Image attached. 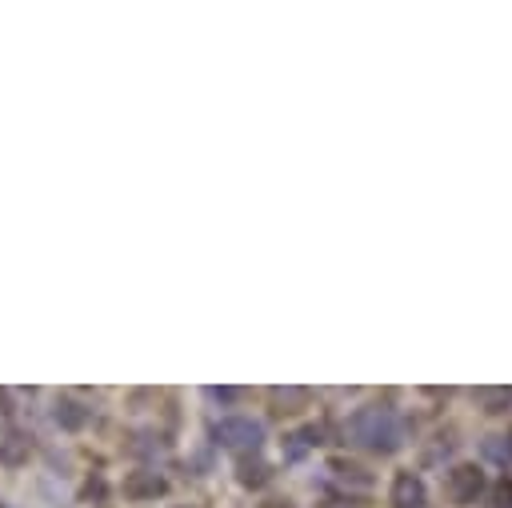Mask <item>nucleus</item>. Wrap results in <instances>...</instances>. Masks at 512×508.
I'll use <instances>...</instances> for the list:
<instances>
[{
    "instance_id": "8",
    "label": "nucleus",
    "mask_w": 512,
    "mask_h": 508,
    "mask_svg": "<svg viewBox=\"0 0 512 508\" xmlns=\"http://www.w3.org/2000/svg\"><path fill=\"white\" fill-rule=\"evenodd\" d=\"M236 480H240L244 488H264V484L272 480V468H268L260 456H240V464H236Z\"/></svg>"
},
{
    "instance_id": "17",
    "label": "nucleus",
    "mask_w": 512,
    "mask_h": 508,
    "mask_svg": "<svg viewBox=\"0 0 512 508\" xmlns=\"http://www.w3.org/2000/svg\"><path fill=\"white\" fill-rule=\"evenodd\" d=\"M504 440H508V456H512V432H508V436H504Z\"/></svg>"
},
{
    "instance_id": "7",
    "label": "nucleus",
    "mask_w": 512,
    "mask_h": 508,
    "mask_svg": "<svg viewBox=\"0 0 512 508\" xmlns=\"http://www.w3.org/2000/svg\"><path fill=\"white\" fill-rule=\"evenodd\" d=\"M28 456H32V440L24 432H8L0 440V464L4 468H20V464H28Z\"/></svg>"
},
{
    "instance_id": "15",
    "label": "nucleus",
    "mask_w": 512,
    "mask_h": 508,
    "mask_svg": "<svg viewBox=\"0 0 512 508\" xmlns=\"http://www.w3.org/2000/svg\"><path fill=\"white\" fill-rule=\"evenodd\" d=\"M80 496H84V500H92V496L100 500V496H104V480H100V476H92V480L84 484V492H80Z\"/></svg>"
},
{
    "instance_id": "2",
    "label": "nucleus",
    "mask_w": 512,
    "mask_h": 508,
    "mask_svg": "<svg viewBox=\"0 0 512 508\" xmlns=\"http://www.w3.org/2000/svg\"><path fill=\"white\" fill-rule=\"evenodd\" d=\"M212 440L224 448V452H236V456H256L264 448V424L252 420V416H220L212 424Z\"/></svg>"
},
{
    "instance_id": "6",
    "label": "nucleus",
    "mask_w": 512,
    "mask_h": 508,
    "mask_svg": "<svg viewBox=\"0 0 512 508\" xmlns=\"http://www.w3.org/2000/svg\"><path fill=\"white\" fill-rule=\"evenodd\" d=\"M52 420H56L64 432H80V428L92 420V408L80 404V400H72V396H60L56 408H52Z\"/></svg>"
},
{
    "instance_id": "5",
    "label": "nucleus",
    "mask_w": 512,
    "mask_h": 508,
    "mask_svg": "<svg viewBox=\"0 0 512 508\" xmlns=\"http://www.w3.org/2000/svg\"><path fill=\"white\" fill-rule=\"evenodd\" d=\"M388 504L392 508H428V488L420 480V472L404 468L392 476V488H388Z\"/></svg>"
},
{
    "instance_id": "1",
    "label": "nucleus",
    "mask_w": 512,
    "mask_h": 508,
    "mask_svg": "<svg viewBox=\"0 0 512 508\" xmlns=\"http://www.w3.org/2000/svg\"><path fill=\"white\" fill-rule=\"evenodd\" d=\"M344 436L348 444L364 448V452H376V456H392L404 448V416L392 408V404H360L348 424H344Z\"/></svg>"
},
{
    "instance_id": "14",
    "label": "nucleus",
    "mask_w": 512,
    "mask_h": 508,
    "mask_svg": "<svg viewBox=\"0 0 512 508\" xmlns=\"http://www.w3.org/2000/svg\"><path fill=\"white\" fill-rule=\"evenodd\" d=\"M208 392V400H216V404H232L236 396H240V388H204Z\"/></svg>"
},
{
    "instance_id": "11",
    "label": "nucleus",
    "mask_w": 512,
    "mask_h": 508,
    "mask_svg": "<svg viewBox=\"0 0 512 508\" xmlns=\"http://www.w3.org/2000/svg\"><path fill=\"white\" fill-rule=\"evenodd\" d=\"M488 508H512V476L496 480L492 492H488Z\"/></svg>"
},
{
    "instance_id": "9",
    "label": "nucleus",
    "mask_w": 512,
    "mask_h": 508,
    "mask_svg": "<svg viewBox=\"0 0 512 508\" xmlns=\"http://www.w3.org/2000/svg\"><path fill=\"white\" fill-rule=\"evenodd\" d=\"M316 444H320V432H316V428H300V432H292V436L284 440V460H304Z\"/></svg>"
},
{
    "instance_id": "10",
    "label": "nucleus",
    "mask_w": 512,
    "mask_h": 508,
    "mask_svg": "<svg viewBox=\"0 0 512 508\" xmlns=\"http://www.w3.org/2000/svg\"><path fill=\"white\" fill-rule=\"evenodd\" d=\"M328 468H332V472H336V480H344V484H360V488H368V484H372V476H368L360 464H348V460H332Z\"/></svg>"
},
{
    "instance_id": "16",
    "label": "nucleus",
    "mask_w": 512,
    "mask_h": 508,
    "mask_svg": "<svg viewBox=\"0 0 512 508\" xmlns=\"http://www.w3.org/2000/svg\"><path fill=\"white\" fill-rule=\"evenodd\" d=\"M0 412H4V416L12 412V408H8V392H4V388H0Z\"/></svg>"
},
{
    "instance_id": "4",
    "label": "nucleus",
    "mask_w": 512,
    "mask_h": 508,
    "mask_svg": "<svg viewBox=\"0 0 512 508\" xmlns=\"http://www.w3.org/2000/svg\"><path fill=\"white\" fill-rule=\"evenodd\" d=\"M120 492H124L128 500L144 504V500L164 496V492H168V480H164V472H156V468H132V472H124Z\"/></svg>"
},
{
    "instance_id": "3",
    "label": "nucleus",
    "mask_w": 512,
    "mask_h": 508,
    "mask_svg": "<svg viewBox=\"0 0 512 508\" xmlns=\"http://www.w3.org/2000/svg\"><path fill=\"white\" fill-rule=\"evenodd\" d=\"M484 468L480 464H456V468H448L444 472V496L452 500V504H476L480 500V492H484Z\"/></svg>"
},
{
    "instance_id": "13",
    "label": "nucleus",
    "mask_w": 512,
    "mask_h": 508,
    "mask_svg": "<svg viewBox=\"0 0 512 508\" xmlns=\"http://www.w3.org/2000/svg\"><path fill=\"white\" fill-rule=\"evenodd\" d=\"M272 396H276L280 404H304V400H308L304 388H272Z\"/></svg>"
},
{
    "instance_id": "12",
    "label": "nucleus",
    "mask_w": 512,
    "mask_h": 508,
    "mask_svg": "<svg viewBox=\"0 0 512 508\" xmlns=\"http://www.w3.org/2000/svg\"><path fill=\"white\" fill-rule=\"evenodd\" d=\"M480 400H488V412H504L500 404H512V388H500V392H480Z\"/></svg>"
}]
</instances>
